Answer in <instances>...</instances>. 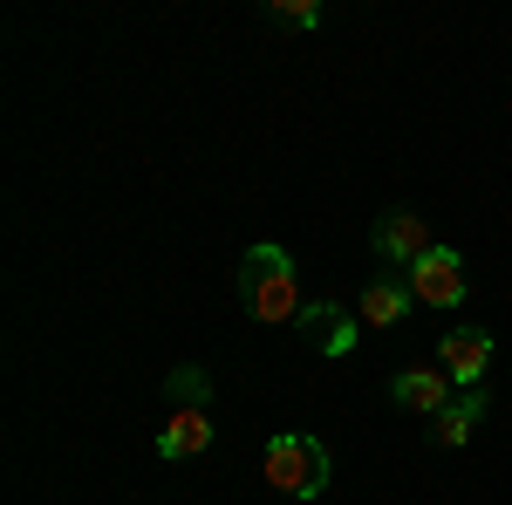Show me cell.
<instances>
[{
	"instance_id": "cell-1",
	"label": "cell",
	"mask_w": 512,
	"mask_h": 505,
	"mask_svg": "<svg viewBox=\"0 0 512 505\" xmlns=\"http://www.w3.org/2000/svg\"><path fill=\"white\" fill-rule=\"evenodd\" d=\"M239 301L253 321H301V273L280 246H246L239 253Z\"/></svg>"
},
{
	"instance_id": "cell-2",
	"label": "cell",
	"mask_w": 512,
	"mask_h": 505,
	"mask_svg": "<svg viewBox=\"0 0 512 505\" xmlns=\"http://www.w3.org/2000/svg\"><path fill=\"white\" fill-rule=\"evenodd\" d=\"M260 478L287 499H321L328 492V444L308 437V430H280L260 451Z\"/></svg>"
},
{
	"instance_id": "cell-3",
	"label": "cell",
	"mask_w": 512,
	"mask_h": 505,
	"mask_svg": "<svg viewBox=\"0 0 512 505\" xmlns=\"http://www.w3.org/2000/svg\"><path fill=\"white\" fill-rule=\"evenodd\" d=\"M369 246H376V253H383L390 267H403V273L417 267L424 253H437L431 219H424V212H410V205H390V212H383V219L369 226Z\"/></svg>"
},
{
	"instance_id": "cell-4",
	"label": "cell",
	"mask_w": 512,
	"mask_h": 505,
	"mask_svg": "<svg viewBox=\"0 0 512 505\" xmlns=\"http://www.w3.org/2000/svg\"><path fill=\"white\" fill-rule=\"evenodd\" d=\"M410 280V294H417V308H465V260L451 253V246H437V253H424L417 267L403 273Z\"/></svg>"
},
{
	"instance_id": "cell-5",
	"label": "cell",
	"mask_w": 512,
	"mask_h": 505,
	"mask_svg": "<svg viewBox=\"0 0 512 505\" xmlns=\"http://www.w3.org/2000/svg\"><path fill=\"white\" fill-rule=\"evenodd\" d=\"M355 321H362V314H349L342 301H308V308H301V342L315 355H328V362H342V355H355V342H362Z\"/></svg>"
},
{
	"instance_id": "cell-6",
	"label": "cell",
	"mask_w": 512,
	"mask_h": 505,
	"mask_svg": "<svg viewBox=\"0 0 512 505\" xmlns=\"http://www.w3.org/2000/svg\"><path fill=\"white\" fill-rule=\"evenodd\" d=\"M492 335L485 328H451L444 342H437V369L451 376L458 389H485V369H492Z\"/></svg>"
},
{
	"instance_id": "cell-7",
	"label": "cell",
	"mask_w": 512,
	"mask_h": 505,
	"mask_svg": "<svg viewBox=\"0 0 512 505\" xmlns=\"http://www.w3.org/2000/svg\"><path fill=\"white\" fill-rule=\"evenodd\" d=\"M451 396H458V383H451L444 369H396L390 376V403L410 410V417H437Z\"/></svg>"
},
{
	"instance_id": "cell-8",
	"label": "cell",
	"mask_w": 512,
	"mask_h": 505,
	"mask_svg": "<svg viewBox=\"0 0 512 505\" xmlns=\"http://www.w3.org/2000/svg\"><path fill=\"white\" fill-rule=\"evenodd\" d=\"M485 410H492V396H485V389H458V396H451V403L431 417V444H437V451L472 444V430L485 424Z\"/></svg>"
},
{
	"instance_id": "cell-9",
	"label": "cell",
	"mask_w": 512,
	"mask_h": 505,
	"mask_svg": "<svg viewBox=\"0 0 512 505\" xmlns=\"http://www.w3.org/2000/svg\"><path fill=\"white\" fill-rule=\"evenodd\" d=\"M355 314H362L369 328H403V321L417 314V294H410V280H390V273H383V280L362 287V308Z\"/></svg>"
},
{
	"instance_id": "cell-10",
	"label": "cell",
	"mask_w": 512,
	"mask_h": 505,
	"mask_svg": "<svg viewBox=\"0 0 512 505\" xmlns=\"http://www.w3.org/2000/svg\"><path fill=\"white\" fill-rule=\"evenodd\" d=\"M212 451V417L205 410H171L164 417V430H158V458H205Z\"/></svg>"
},
{
	"instance_id": "cell-11",
	"label": "cell",
	"mask_w": 512,
	"mask_h": 505,
	"mask_svg": "<svg viewBox=\"0 0 512 505\" xmlns=\"http://www.w3.org/2000/svg\"><path fill=\"white\" fill-rule=\"evenodd\" d=\"M164 389H171V403H178V410H205V403H212V376H205L198 362H178Z\"/></svg>"
},
{
	"instance_id": "cell-12",
	"label": "cell",
	"mask_w": 512,
	"mask_h": 505,
	"mask_svg": "<svg viewBox=\"0 0 512 505\" xmlns=\"http://www.w3.org/2000/svg\"><path fill=\"white\" fill-rule=\"evenodd\" d=\"M267 14L287 21V28H321V0H274Z\"/></svg>"
}]
</instances>
